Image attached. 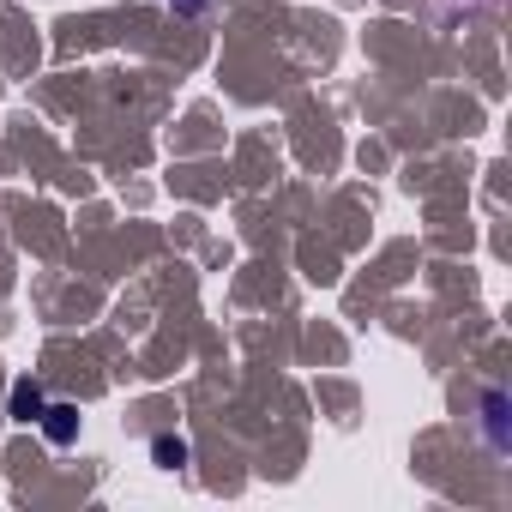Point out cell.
I'll use <instances>...</instances> for the list:
<instances>
[{
    "label": "cell",
    "mask_w": 512,
    "mask_h": 512,
    "mask_svg": "<svg viewBox=\"0 0 512 512\" xmlns=\"http://www.w3.org/2000/svg\"><path fill=\"white\" fill-rule=\"evenodd\" d=\"M151 458H157L163 470H181V464H187V440H181V434H157V440H151Z\"/></svg>",
    "instance_id": "277c9868"
},
{
    "label": "cell",
    "mask_w": 512,
    "mask_h": 512,
    "mask_svg": "<svg viewBox=\"0 0 512 512\" xmlns=\"http://www.w3.org/2000/svg\"><path fill=\"white\" fill-rule=\"evenodd\" d=\"M37 428L49 434V446H73V440H79V410H73V404H49V410L37 416Z\"/></svg>",
    "instance_id": "6da1fadb"
},
{
    "label": "cell",
    "mask_w": 512,
    "mask_h": 512,
    "mask_svg": "<svg viewBox=\"0 0 512 512\" xmlns=\"http://www.w3.org/2000/svg\"><path fill=\"white\" fill-rule=\"evenodd\" d=\"M205 7V0H175V13H199Z\"/></svg>",
    "instance_id": "5b68a950"
},
{
    "label": "cell",
    "mask_w": 512,
    "mask_h": 512,
    "mask_svg": "<svg viewBox=\"0 0 512 512\" xmlns=\"http://www.w3.org/2000/svg\"><path fill=\"white\" fill-rule=\"evenodd\" d=\"M7 410H13V422H37V416L49 410V398H43L31 380H19V386H13V398H7Z\"/></svg>",
    "instance_id": "3957f363"
},
{
    "label": "cell",
    "mask_w": 512,
    "mask_h": 512,
    "mask_svg": "<svg viewBox=\"0 0 512 512\" xmlns=\"http://www.w3.org/2000/svg\"><path fill=\"white\" fill-rule=\"evenodd\" d=\"M482 434L494 452H506V392H482Z\"/></svg>",
    "instance_id": "7a4b0ae2"
}]
</instances>
